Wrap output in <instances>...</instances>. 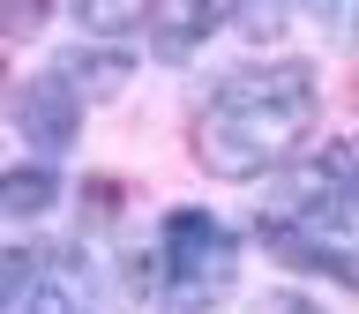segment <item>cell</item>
I'll use <instances>...</instances> for the list:
<instances>
[{
	"mask_svg": "<svg viewBox=\"0 0 359 314\" xmlns=\"http://www.w3.org/2000/svg\"><path fill=\"white\" fill-rule=\"evenodd\" d=\"M157 277H165L172 307H187V314L217 307L240 277V232H224L210 210H172L165 232H157Z\"/></svg>",
	"mask_w": 359,
	"mask_h": 314,
	"instance_id": "obj_3",
	"label": "cell"
},
{
	"mask_svg": "<svg viewBox=\"0 0 359 314\" xmlns=\"http://www.w3.org/2000/svg\"><path fill=\"white\" fill-rule=\"evenodd\" d=\"M38 15H45V0H15V30H38Z\"/></svg>",
	"mask_w": 359,
	"mask_h": 314,
	"instance_id": "obj_10",
	"label": "cell"
},
{
	"mask_svg": "<svg viewBox=\"0 0 359 314\" xmlns=\"http://www.w3.org/2000/svg\"><path fill=\"white\" fill-rule=\"evenodd\" d=\"M307 8H314V15H337V8H344V0H307Z\"/></svg>",
	"mask_w": 359,
	"mask_h": 314,
	"instance_id": "obj_11",
	"label": "cell"
},
{
	"mask_svg": "<svg viewBox=\"0 0 359 314\" xmlns=\"http://www.w3.org/2000/svg\"><path fill=\"white\" fill-rule=\"evenodd\" d=\"M157 0H67V15L83 22L90 38H120V30H135V22H150Z\"/></svg>",
	"mask_w": 359,
	"mask_h": 314,
	"instance_id": "obj_6",
	"label": "cell"
},
{
	"mask_svg": "<svg viewBox=\"0 0 359 314\" xmlns=\"http://www.w3.org/2000/svg\"><path fill=\"white\" fill-rule=\"evenodd\" d=\"M352 157H359V142H352Z\"/></svg>",
	"mask_w": 359,
	"mask_h": 314,
	"instance_id": "obj_12",
	"label": "cell"
},
{
	"mask_svg": "<svg viewBox=\"0 0 359 314\" xmlns=\"http://www.w3.org/2000/svg\"><path fill=\"white\" fill-rule=\"evenodd\" d=\"M262 314H322V307H307L299 292H277V299H262Z\"/></svg>",
	"mask_w": 359,
	"mask_h": 314,
	"instance_id": "obj_9",
	"label": "cell"
},
{
	"mask_svg": "<svg viewBox=\"0 0 359 314\" xmlns=\"http://www.w3.org/2000/svg\"><path fill=\"white\" fill-rule=\"evenodd\" d=\"M53 202H60V179L45 172V165H22V172H8V187H0V210H8V217H38V210H53Z\"/></svg>",
	"mask_w": 359,
	"mask_h": 314,
	"instance_id": "obj_7",
	"label": "cell"
},
{
	"mask_svg": "<svg viewBox=\"0 0 359 314\" xmlns=\"http://www.w3.org/2000/svg\"><path fill=\"white\" fill-rule=\"evenodd\" d=\"M262 240L269 254L359 292V179L344 172V157H322L292 179V202H277L262 217Z\"/></svg>",
	"mask_w": 359,
	"mask_h": 314,
	"instance_id": "obj_2",
	"label": "cell"
},
{
	"mask_svg": "<svg viewBox=\"0 0 359 314\" xmlns=\"http://www.w3.org/2000/svg\"><path fill=\"white\" fill-rule=\"evenodd\" d=\"M15 128L30 150H67L75 142V128H83V105H75V83H67V67H53V75H30V83L15 90Z\"/></svg>",
	"mask_w": 359,
	"mask_h": 314,
	"instance_id": "obj_4",
	"label": "cell"
},
{
	"mask_svg": "<svg viewBox=\"0 0 359 314\" xmlns=\"http://www.w3.org/2000/svg\"><path fill=\"white\" fill-rule=\"evenodd\" d=\"M307 128H314V75L299 60H262L210 90L195 120V157L217 179H262L307 142Z\"/></svg>",
	"mask_w": 359,
	"mask_h": 314,
	"instance_id": "obj_1",
	"label": "cell"
},
{
	"mask_svg": "<svg viewBox=\"0 0 359 314\" xmlns=\"http://www.w3.org/2000/svg\"><path fill=\"white\" fill-rule=\"evenodd\" d=\"M210 30H217V8L210 0H157L150 8V53L157 60H187Z\"/></svg>",
	"mask_w": 359,
	"mask_h": 314,
	"instance_id": "obj_5",
	"label": "cell"
},
{
	"mask_svg": "<svg viewBox=\"0 0 359 314\" xmlns=\"http://www.w3.org/2000/svg\"><path fill=\"white\" fill-rule=\"evenodd\" d=\"M232 15H240V30H255V38H277V30H285V0H232Z\"/></svg>",
	"mask_w": 359,
	"mask_h": 314,
	"instance_id": "obj_8",
	"label": "cell"
}]
</instances>
